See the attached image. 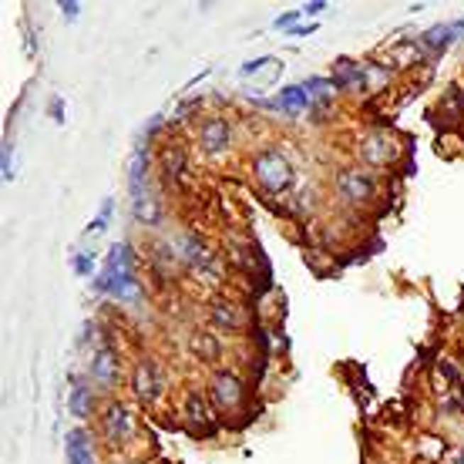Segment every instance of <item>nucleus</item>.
Listing matches in <instances>:
<instances>
[{
  "mask_svg": "<svg viewBox=\"0 0 464 464\" xmlns=\"http://www.w3.org/2000/svg\"><path fill=\"white\" fill-rule=\"evenodd\" d=\"M94 289L111 299H135L138 297V276H135V259L125 243L111 245L104 266L94 276Z\"/></svg>",
  "mask_w": 464,
  "mask_h": 464,
  "instance_id": "nucleus-1",
  "label": "nucleus"
},
{
  "mask_svg": "<svg viewBox=\"0 0 464 464\" xmlns=\"http://www.w3.org/2000/svg\"><path fill=\"white\" fill-rule=\"evenodd\" d=\"M253 172H256L259 185L272 195L289 189V182H293V168L280 152H259L256 162H253Z\"/></svg>",
  "mask_w": 464,
  "mask_h": 464,
  "instance_id": "nucleus-2",
  "label": "nucleus"
},
{
  "mask_svg": "<svg viewBox=\"0 0 464 464\" xmlns=\"http://www.w3.org/2000/svg\"><path fill=\"white\" fill-rule=\"evenodd\" d=\"M336 192L343 195L350 206H363V202L374 199V179L360 168H343L340 179H336Z\"/></svg>",
  "mask_w": 464,
  "mask_h": 464,
  "instance_id": "nucleus-3",
  "label": "nucleus"
},
{
  "mask_svg": "<svg viewBox=\"0 0 464 464\" xmlns=\"http://www.w3.org/2000/svg\"><path fill=\"white\" fill-rule=\"evenodd\" d=\"M91 380L98 387H104V390H111V387L118 384V360L108 347H101L94 353V360H91Z\"/></svg>",
  "mask_w": 464,
  "mask_h": 464,
  "instance_id": "nucleus-4",
  "label": "nucleus"
},
{
  "mask_svg": "<svg viewBox=\"0 0 464 464\" xmlns=\"http://www.w3.org/2000/svg\"><path fill=\"white\" fill-rule=\"evenodd\" d=\"M212 394H216L219 407H236L243 400V384H239V377L232 374H216L212 377Z\"/></svg>",
  "mask_w": 464,
  "mask_h": 464,
  "instance_id": "nucleus-5",
  "label": "nucleus"
},
{
  "mask_svg": "<svg viewBox=\"0 0 464 464\" xmlns=\"http://www.w3.org/2000/svg\"><path fill=\"white\" fill-rule=\"evenodd\" d=\"M202 148L209 155H222L229 148V125L222 118H212V121L202 125Z\"/></svg>",
  "mask_w": 464,
  "mask_h": 464,
  "instance_id": "nucleus-6",
  "label": "nucleus"
},
{
  "mask_svg": "<svg viewBox=\"0 0 464 464\" xmlns=\"http://www.w3.org/2000/svg\"><path fill=\"white\" fill-rule=\"evenodd\" d=\"M145 179H148V155H145V148H135V155H131V165H128V192H131V202H135V199H142V195H148V189H145Z\"/></svg>",
  "mask_w": 464,
  "mask_h": 464,
  "instance_id": "nucleus-7",
  "label": "nucleus"
},
{
  "mask_svg": "<svg viewBox=\"0 0 464 464\" xmlns=\"http://www.w3.org/2000/svg\"><path fill=\"white\" fill-rule=\"evenodd\" d=\"M104 431H108V438L111 441L131 438V417H128V411H125L121 404H111V407L104 411Z\"/></svg>",
  "mask_w": 464,
  "mask_h": 464,
  "instance_id": "nucleus-8",
  "label": "nucleus"
},
{
  "mask_svg": "<svg viewBox=\"0 0 464 464\" xmlns=\"http://www.w3.org/2000/svg\"><path fill=\"white\" fill-rule=\"evenodd\" d=\"M65 454L67 464H94V454H91V441L84 431H71L65 438Z\"/></svg>",
  "mask_w": 464,
  "mask_h": 464,
  "instance_id": "nucleus-9",
  "label": "nucleus"
},
{
  "mask_svg": "<svg viewBox=\"0 0 464 464\" xmlns=\"http://www.w3.org/2000/svg\"><path fill=\"white\" fill-rule=\"evenodd\" d=\"M179 245H182V256L189 259L192 266H206V270H212V253L206 249V243L202 239H195V236H182L179 239Z\"/></svg>",
  "mask_w": 464,
  "mask_h": 464,
  "instance_id": "nucleus-10",
  "label": "nucleus"
},
{
  "mask_svg": "<svg viewBox=\"0 0 464 464\" xmlns=\"http://www.w3.org/2000/svg\"><path fill=\"white\" fill-rule=\"evenodd\" d=\"M131 212H135V219L142 222V226H158V222H162V206H158V199H155L152 192L135 199V202H131Z\"/></svg>",
  "mask_w": 464,
  "mask_h": 464,
  "instance_id": "nucleus-11",
  "label": "nucleus"
},
{
  "mask_svg": "<svg viewBox=\"0 0 464 464\" xmlns=\"http://www.w3.org/2000/svg\"><path fill=\"white\" fill-rule=\"evenodd\" d=\"M309 104V91L303 88V84H289V88L280 91V98H276V108H283V111H303Z\"/></svg>",
  "mask_w": 464,
  "mask_h": 464,
  "instance_id": "nucleus-12",
  "label": "nucleus"
},
{
  "mask_svg": "<svg viewBox=\"0 0 464 464\" xmlns=\"http://www.w3.org/2000/svg\"><path fill=\"white\" fill-rule=\"evenodd\" d=\"M333 88H357V84H363V71L357 67V61H347V57H340V65H336L333 71Z\"/></svg>",
  "mask_w": 464,
  "mask_h": 464,
  "instance_id": "nucleus-13",
  "label": "nucleus"
},
{
  "mask_svg": "<svg viewBox=\"0 0 464 464\" xmlns=\"http://www.w3.org/2000/svg\"><path fill=\"white\" fill-rule=\"evenodd\" d=\"M67 407H71V414H74V417H88V414H91V390H88V384H84V380H74V384H71Z\"/></svg>",
  "mask_w": 464,
  "mask_h": 464,
  "instance_id": "nucleus-14",
  "label": "nucleus"
},
{
  "mask_svg": "<svg viewBox=\"0 0 464 464\" xmlns=\"http://www.w3.org/2000/svg\"><path fill=\"white\" fill-rule=\"evenodd\" d=\"M135 394L142 400H152L155 394H158V377H155V370L145 363V367H138V374H135Z\"/></svg>",
  "mask_w": 464,
  "mask_h": 464,
  "instance_id": "nucleus-15",
  "label": "nucleus"
},
{
  "mask_svg": "<svg viewBox=\"0 0 464 464\" xmlns=\"http://www.w3.org/2000/svg\"><path fill=\"white\" fill-rule=\"evenodd\" d=\"M454 38H458V34H454V24H441V27H431V31H427L424 44H427V51H444Z\"/></svg>",
  "mask_w": 464,
  "mask_h": 464,
  "instance_id": "nucleus-16",
  "label": "nucleus"
},
{
  "mask_svg": "<svg viewBox=\"0 0 464 464\" xmlns=\"http://www.w3.org/2000/svg\"><path fill=\"white\" fill-rule=\"evenodd\" d=\"M209 316H212V323L216 326H222V330H239V316H236V309L229 306V303H212V309H209Z\"/></svg>",
  "mask_w": 464,
  "mask_h": 464,
  "instance_id": "nucleus-17",
  "label": "nucleus"
},
{
  "mask_svg": "<svg viewBox=\"0 0 464 464\" xmlns=\"http://www.w3.org/2000/svg\"><path fill=\"white\" fill-rule=\"evenodd\" d=\"M303 88L309 91V98L326 101V98H330V88H333V81H326V77H309V81H303Z\"/></svg>",
  "mask_w": 464,
  "mask_h": 464,
  "instance_id": "nucleus-18",
  "label": "nucleus"
},
{
  "mask_svg": "<svg viewBox=\"0 0 464 464\" xmlns=\"http://www.w3.org/2000/svg\"><path fill=\"white\" fill-rule=\"evenodd\" d=\"M71 266H74L77 276H98V272H94V259H91V253H88V256H84V253H77V256L71 259Z\"/></svg>",
  "mask_w": 464,
  "mask_h": 464,
  "instance_id": "nucleus-19",
  "label": "nucleus"
},
{
  "mask_svg": "<svg viewBox=\"0 0 464 464\" xmlns=\"http://www.w3.org/2000/svg\"><path fill=\"white\" fill-rule=\"evenodd\" d=\"M189 417H192V421H199V424L212 427V417H209V414H206V404H202V400H199V397H192V400H189Z\"/></svg>",
  "mask_w": 464,
  "mask_h": 464,
  "instance_id": "nucleus-20",
  "label": "nucleus"
},
{
  "mask_svg": "<svg viewBox=\"0 0 464 464\" xmlns=\"http://www.w3.org/2000/svg\"><path fill=\"white\" fill-rule=\"evenodd\" d=\"M111 209H115V202H111V199H104V202H101V212H98V219H94V226H91V236H94V232H104V229H108Z\"/></svg>",
  "mask_w": 464,
  "mask_h": 464,
  "instance_id": "nucleus-21",
  "label": "nucleus"
},
{
  "mask_svg": "<svg viewBox=\"0 0 464 464\" xmlns=\"http://www.w3.org/2000/svg\"><path fill=\"white\" fill-rule=\"evenodd\" d=\"M4 179H13V148H4Z\"/></svg>",
  "mask_w": 464,
  "mask_h": 464,
  "instance_id": "nucleus-22",
  "label": "nucleus"
},
{
  "mask_svg": "<svg viewBox=\"0 0 464 464\" xmlns=\"http://www.w3.org/2000/svg\"><path fill=\"white\" fill-rule=\"evenodd\" d=\"M266 61H270V57H259V61H249V65H243V77H249V74H256L259 67L266 65Z\"/></svg>",
  "mask_w": 464,
  "mask_h": 464,
  "instance_id": "nucleus-23",
  "label": "nucleus"
},
{
  "mask_svg": "<svg viewBox=\"0 0 464 464\" xmlns=\"http://www.w3.org/2000/svg\"><path fill=\"white\" fill-rule=\"evenodd\" d=\"M61 7H65V17H71V21H74L77 11H81V4H74V0H65Z\"/></svg>",
  "mask_w": 464,
  "mask_h": 464,
  "instance_id": "nucleus-24",
  "label": "nucleus"
},
{
  "mask_svg": "<svg viewBox=\"0 0 464 464\" xmlns=\"http://www.w3.org/2000/svg\"><path fill=\"white\" fill-rule=\"evenodd\" d=\"M299 13H283V17H280V21H276V27H289V31H293V21H297Z\"/></svg>",
  "mask_w": 464,
  "mask_h": 464,
  "instance_id": "nucleus-25",
  "label": "nucleus"
},
{
  "mask_svg": "<svg viewBox=\"0 0 464 464\" xmlns=\"http://www.w3.org/2000/svg\"><path fill=\"white\" fill-rule=\"evenodd\" d=\"M303 11H306V13H323V11H326V4H323V0H313V4H306Z\"/></svg>",
  "mask_w": 464,
  "mask_h": 464,
  "instance_id": "nucleus-26",
  "label": "nucleus"
},
{
  "mask_svg": "<svg viewBox=\"0 0 464 464\" xmlns=\"http://www.w3.org/2000/svg\"><path fill=\"white\" fill-rule=\"evenodd\" d=\"M316 31V24H306V27H293L289 34H297V38H306V34H313Z\"/></svg>",
  "mask_w": 464,
  "mask_h": 464,
  "instance_id": "nucleus-27",
  "label": "nucleus"
},
{
  "mask_svg": "<svg viewBox=\"0 0 464 464\" xmlns=\"http://www.w3.org/2000/svg\"><path fill=\"white\" fill-rule=\"evenodd\" d=\"M454 464H464V451H461V454H458V458H454Z\"/></svg>",
  "mask_w": 464,
  "mask_h": 464,
  "instance_id": "nucleus-28",
  "label": "nucleus"
}]
</instances>
